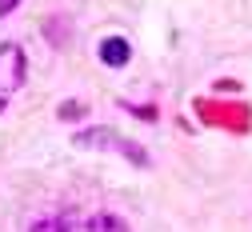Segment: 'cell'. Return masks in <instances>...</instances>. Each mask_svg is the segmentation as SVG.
Returning a JSON list of instances; mask_svg holds the SVG:
<instances>
[{
	"label": "cell",
	"mask_w": 252,
	"mask_h": 232,
	"mask_svg": "<svg viewBox=\"0 0 252 232\" xmlns=\"http://www.w3.org/2000/svg\"><path fill=\"white\" fill-rule=\"evenodd\" d=\"M88 232H128V224L116 212H96V216H88Z\"/></svg>",
	"instance_id": "cell-4"
},
{
	"label": "cell",
	"mask_w": 252,
	"mask_h": 232,
	"mask_svg": "<svg viewBox=\"0 0 252 232\" xmlns=\"http://www.w3.org/2000/svg\"><path fill=\"white\" fill-rule=\"evenodd\" d=\"M88 108L80 100H64V104H56V120H84Z\"/></svg>",
	"instance_id": "cell-7"
},
{
	"label": "cell",
	"mask_w": 252,
	"mask_h": 232,
	"mask_svg": "<svg viewBox=\"0 0 252 232\" xmlns=\"http://www.w3.org/2000/svg\"><path fill=\"white\" fill-rule=\"evenodd\" d=\"M120 156H124V160H132L136 168H148V152H144L140 144H132V140H120Z\"/></svg>",
	"instance_id": "cell-6"
},
{
	"label": "cell",
	"mask_w": 252,
	"mask_h": 232,
	"mask_svg": "<svg viewBox=\"0 0 252 232\" xmlns=\"http://www.w3.org/2000/svg\"><path fill=\"white\" fill-rule=\"evenodd\" d=\"M100 64H108V68H124V64L132 60V44L124 40V36H104L100 48H96Z\"/></svg>",
	"instance_id": "cell-3"
},
{
	"label": "cell",
	"mask_w": 252,
	"mask_h": 232,
	"mask_svg": "<svg viewBox=\"0 0 252 232\" xmlns=\"http://www.w3.org/2000/svg\"><path fill=\"white\" fill-rule=\"evenodd\" d=\"M24 76H28V56H24V48H20L16 40H4V44H0V92L12 96V92L24 84Z\"/></svg>",
	"instance_id": "cell-1"
},
{
	"label": "cell",
	"mask_w": 252,
	"mask_h": 232,
	"mask_svg": "<svg viewBox=\"0 0 252 232\" xmlns=\"http://www.w3.org/2000/svg\"><path fill=\"white\" fill-rule=\"evenodd\" d=\"M20 4H24V0H0V16H12Z\"/></svg>",
	"instance_id": "cell-9"
},
{
	"label": "cell",
	"mask_w": 252,
	"mask_h": 232,
	"mask_svg": "<svg viewBox=\"0 0 252 232\" xmlns=\"http://www.w3.org/2000/svg\"><path fill=\"white\" fill-rule=\"evenodd\" d=\"M28 232H72V224H68L64 216L48 212V216H40V220H32V224H28Z\"/></svg>",
	"instance_id": "cell-5"
},
{
	"label": "cell",
	"mask_w": 252,
	"mask_h": 232,
	"mask_svg": "<svg viewBox=\"0 0 252 232\" xmlns=\"http://www.w3.org/2000/svg\"><path fill=\"white\" fill-rule=\"evenodd\" d=\"M120 108H124V112H132V116H144V120H148V124H152V120H156V116H160V112H156V108H152V104H128V100H124V104H120Z\"/></svg>",
	"instance_id": "cell-8"
},
{
	"label": "cell",
	"mask_w": 252,
	"mask_h": 232,
	"mask_svg": "<svg viewBox=\"0 0 252 232\" xmlns=\"http://www.w3.org/2000/svg\"><path fill=\"white\" fill-rule=\"evenodd\" d=\"M4 108H8V96H4V92H0V112H4Z\"/></svg>",
	"instance_id": "cell-10"
},
{
	"label": "cell",
	"mask_w": 252,
	"mask_h": 232,
	"mask_svg": "<svg viewBox=\"0 0 252 232\" xmlns=\"http://www.w3.org/2000/svg\"><path fill=\"white\" fill-rule=\"evenodd\" d=\"M120 132L116 128H108V124H100V128H80L76 136H72V144L76 148H92V152H104V148H120Z\"/></svg>",
	"instance_id": "cell-2"
}]
</instances>
